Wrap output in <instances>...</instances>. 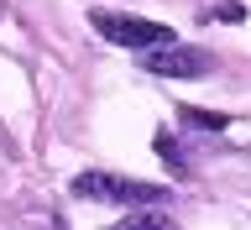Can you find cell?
I'll list each match as a JSON object with an SVG mask.
<instances>
[{"instance_id": "cell-1", "label": "cell", "mask_w": 251, "mask_h": 230, "mask_svg": "<svg viewBox=\"0 0 251 230\" xmlns=\"http://www.w3.org/2000/svg\"><path fill=\"white\" fill-rule=\"evenodd\" d=\"M74 199H105V204H162L168 188L136 183V178H115V173H78L74 178Z\"/></svg>"}, {"instance_id": "cell-2", "label": "cell", "mask_w": 251, "mask_h": 230, "mask_svg": "<svg viewBox=\"0 0 251 230\" xmlns=\"http://www.w3.org/2000/svg\"><path fill=\"white\" fill-rule=\"evenodd\" d=\"M89 21L105 42L136 47V52H152V47L173 42V26H162V21H136V16H121V11H89Z\"/></svg>"}, {"instance_id": "cell-3", "label": "cell", "mask_w": 251, "mask_h": 230, "mask_svg": "<svg viewBox=\"0 0 251 230\" xmlns=\"http://www.w3.org/2000/svg\"><path fill=\"white\" fill-rule=\"evenodd\" d=\"M141 63L157 78H204V74H215V58L204 47H178V42L152 47V58H141Z\"/></svg>"}, {"instance_id": "cell-4", "label": "cell", "mask_w": 251, "mask_h": 230, "mask_svg": "<svg viewBox=\"0 0 251 230\" xmlns=\"http://www.w3.org/2000/svg\"><path fill=\"white\" fill-rule=\"evenodd\" d=\"M178 121H183L188 131H209V136H215V131H225V126H230V121H225V115H220V110H199V105H183V110H178Z\"/></svg>"}, {"instance_id": "cell-5", "label": "cell", "mask_w": 251, "mask_h": 230, "mask_svg": "<svg viewBox=\"0 0 251 230\" xmlns=\"http://www.w3.org/2000/svg\"><path fill=\"white\" fill-rule=\"evenodd\" d=\"M115 230H168V215H162L157 204H147L141 215H136V209H131V215H126V220H121V225H115Z\"/></svg>"}, {"instance_id": "cell-6", "label": "cell", "mask_w": 251, "mask_h": 230, "mask_svg": "<svg viewBox=\"0 0 251 230\" xmlns=\"http://www.w3.org/2000/svg\"><path fill=\"white\" fill-rule=\"evenodd\" d=\"M204 21H225V26H241V21H246V5H241V0H220V5H209V11H204Z\"/></svg>"}, {"instance_id": "cell-7", "label": "cell", "mask_w": 251, "mask_h": 230, "mask_svg": "<svg viewBox=\"0 0 251 230\" xmlns=\"http://www.w3.org/2000/svg\"><path fill=\"white\" fill-rule=\"evenodd\" d=\"M157 157H162V162H173V173H183V152H178V141H173L168 131H157Z\"/></svg>"}, {"instance_id": "cell-8", "label": "cell", "mask_w": 251, "mask_h": 230, "mask_svg": "<svg viewBox=\"0 0 251 230\" xmlns=\"http://www.w3.org/2000/svg\"><path fill=\"white\" fill-rule=\"evenodd\" d=\"M0 16H5V0H0Z\"/></svg>"}]
</instances>
